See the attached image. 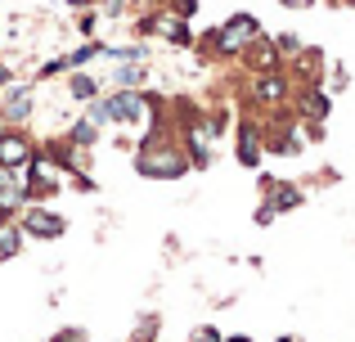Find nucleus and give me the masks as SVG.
I'll use <instances>...</instances> for the list:
<instances>
[{
  "instance_id": "obj_1",
  "label": "nucleus",
  "mask_w": 355,
  "mask_h": 342,
  "mask_svg": "<svg viewBox=\"0 0 355 342\" xmlns=\"http://www.w3.org/2000/svg\"><path fill=\"white\" fill-rule=\"evenodd\" d=\"M130 167H135L139 180H184V176H193L189 153H184L180 135L171 131V117L139 135V144L130 149Z\"/></svg>"
},
{
  "instance_id": "obj_2",
  "label": "nucleus",
  "mask_w": 355,
  "mask_h": 342,
  "mask_svg": "<svg viewBox=\"0 0 355 342\" xmlns=\"http://www.w3.org/2000/svg\"><path fill=\"white\" fill-rule=\"evenodd\" d=\"M257 36H266V32H261V23H257V14H234V18H225L207 41H211V50H216L220 59H239Z\"/></svg>"
},
{
  "instance_id": "obj_3",
  "label": "nucleus",
  "mask_w": 355,
  "mask_h": 342,
  "mask_svg": "<svg viewBox=\"0 0 355 342\" xmlns=\"http://www.w3.org/2000/svg\"><path fill=\"white\" fill-rule=\"evenodd\" d=\"M14 221H18V230H23V239H36V243H54V239H63L68 225H72V221L63 216V212H54L50 203H27Z\"/></svg>"
},
{
  "instance_id": "obj_4",
  "label": "nucleus",
  "mask_w": 355,
  "mask_h": 342,
  "mask_svg": "<svg viewBox=\"0 0 355 342\" xmlns=\"http://www.w3.org/2000/svg\"><path fill=\"white\" fill-rule=\"evenodd\" d=\"M311 194L302 189V180L293 176H261V203H266L275 216H288V212H302Z\"/></svg>"
},
{
  "instance_id": "obj_5",
  "label": "nucleus",
  "mask_w": 355,
  "mask_h": 342,
  "mask_svg": "<svg viewBox=\"0 0 355 342\" xmlns=\"http://www.w3.org/2000/svg\"><path fill=\"white\" fill-rule=\"evenodd\" d=\"M36 149H41V140H36L27 126H5L0 131V167L5 171H27L36 162Z\"/></svg>"
},
{
  "instance_id": "obj_6",
  "label": "nucleus",
  "mask_w": 355,
  "mask_h": 342,
  "mask_svg": "<svg viewBox=\"0 0 355 342\" xmlns=\"http://www.w3.org/2000/svg\"><path fill=\"white\" fill-rule=\"evenodd\" d=\"M293 95H297V86H293V77H288V68L261 72V77L252 81V99L266 104V108H288V104H293Z\"/></svg>"
},
{
  "instance_id": "obj_7",
  "label": "nucleus",
  "mask_w": 355,
  "mask_h": 342,
  "mask_svg": "<svg viewBox=\"0 0 355 342\" xmlns=\"http://www.w3.org/2000/svg\"><path fill=\"white\" fill-rule=\"evenodd\" d=\"M288 113H293L297 122H329L333 117V95L324 86H302L293 95V104H288Z\"/></svg>"
},
{
  "instance_id": "obj_8",
  "label": "nucleus",
  "mask_w": 355,
  "mask_h": 342,
  "mask_svg": "<svg viewBox=\"0 0 355 342\" xmlns=\"http://www.w3.org/2000/svg\"><path fill=\"white\" fill-rule=\"evenodd\" d=\"M234 158L243 162V167H252V171L266 162V135H261L257 117H243V122H239V131H234Z\"/></svg>"
},
{
  "instance_id": "obj_9",
  "label": "nucleus",
  "mask_w": 355,
  "mask_h": 342,
  "mask_svg": "<svg viewBox=\"0 0 355 342\" xmlns=\"http://www.w3.org/2000/svg\"><path fill=\"white\" fill-rule=\"evenodd\" d=\"M0 113H5V122L9 126H27L36 117V86L32 81H14V86L5 90V104H0Z\"/></svg>"
},
{
  "instance_id": "obj_10",
  "label": "nucleus",
  "mask_w": 355,
  "mask_h": 342,
  "mask_svg": "<svg viewBox=\"0 0 355 342\" xmlns=\"http://www.w3.org/2000/svg\"><path fill=\"white\" fill-rule=\"evenodd\" d=\"M243 59V68H252L261 77V72H275V68H284V59H279V50H275V41L270 36H257V41L248 45V50L239 54Z\"/></svg>"
},
{
  "instance_id": "obj_11",
  "label": "nucleus",
  "mask_w": 355,
  "mask_h": 342,
  "mask_svg": "<svg viewBox=\"0 0 355 342\" xmlns=\"http://www.w3.org/2000/svg\"><path fill=\"white\" fill-rule=\"evenodd\" d=\"M68 99L72 104H90V99H99V90H104V77H95V72H68Z\"/></svg>"
},
{
  "instance_id": "obj_12",
  "label": "nucleus",
  "mask_w": 355,
  "mask_h": 342,
  "mask_svg": "<svg viewBox=\"0 0 355 342\" xmlns=\"http://www.w3.org/2000/svg\"><path fill=\"white\" fill-rule=\"evenodd\" d=\"M23 230H18V221H0V266L5 262H14L18 253H23Z\"/></svg>"
},
{
  "instance_id": "obj_13",
  "label": "nucleus",
  "mask_w": 355,
  "mask_h": 342,
  "mask_svg": "<svg viewBox=\"0 0 355 342\" xmlns=\"http://www.w3.org/2000/svg\"><path fill=\"white\" fill-rule=\"evenodd\" d=\"M162 334V316L157 311H144V316L135 320V329H130V342H157Z\"/></svg>"
},
{
  "instance_id": "obj_14",
  "label": "nucleus",
  "mask_w": 355,
  "mask_h": 342,
  "mask_svg": "<svg viewBox=\"0 0 355 342\" xmlns=\"http://www.w3.org/2000/svg\"><path fill=\"white\" fill-rule=\"evenodd\" d=\"M270 41H275L279 59H293V54L302 50V36H293V32H279V36H270Z\"/></svg>"
},
{
  "instance_id": "obj_15",
  "label": "nucleus",
  "mask_w": 355,
  "mask_h": 342,
  "mask_svg": "<svg viewBox=\"0 0 355 342\" xmlns=\"http://www.w3.org/2000/svg\"><path fill=\"white\" fill-rule=\"evenodd\" d=\"M220 338H225V334H220L216 325H193L189 329V342H220Z\"/></svg>"
},
{
  "instance_id": "obj_16",
  "label": "nucleus",
  "mask_w": 355,
  "mask_h": 342,
  "mask_svg": "<svg viewBox=\"0 0 355 342\" xmlns=\"http://www.w3.org/2000/svg\"><path fill=\"white\" fill-rule=\"evenodd\" d=\"M50 342H90V334H86L81 325H63V329H59V334H54Z\"/></svg>"
},
{
  "instance_id": "obj_17",
  "label": "nucleus",
  "mask_w": 355,
  "mask_h": 342,
  "mask_svg": "<svg viewBox=\"0 0 355 342\" xmlns=\"http://www.w3.org/2000/svg\"><path fill=\"white\" fill-rule=\"evenodd\" d=\"M14 81H18V68H14L9 59H0V90H9Z\"/></svg>"
},
{
  "instance_id": "obj_18",
  "label": "nucleus",
  "mask_w": 355,
  "mask_h": 342,
  "mask_svg": "<svg viewBox=\"0 0 355 342\" xmlns=\"http://www.w3.org/2000/svg\"><path fill=\"white\" fill-rule=\"evenodd\" d=\"M252 221H257V225H261V230H266V225H275V221H279V216H275V212H270V207H266V203H257V212H252Z\"/></svg>"
},
{
  "instance_id": "obj_19",
  "label": "nucleus",
  "mask_w": 355,
  "mask_h": 342,
  "mask_svg": "<svg viewBox=\"0 0 355 342\" xmlns=\"http://www.w3.org/2000/svg\"><path fill=\"white\" fill-rule=\"evenodd\" d=\"M284 9H315V0H279Z\"/></svg>"
},
{
  "instance_id": "obj_20",
  "label": "nucleus",
  "mask_w": 355,
  "mask_h": 342,
  "mask_svg": "<svg viewBox=\"0 0 355 342\" xmlns=\"http://www.w3.org/2000/svg\"><path fill=\"white\" fill-rule=\"evenodd\" d=\"M72 9H99V0H68Z\"/></svg>"
},
{
  "instance_id": "obj_21",
  "label": "nucleus",
  "mask_w": 355,
  "mask_h": 342,
  "mask_svg": "<svg viewBox=\"0 0 355 342\" xmlns=\"http://www.w3.org/2000/svg\"><path fill=\"white\" fill-rule=\"evenodd\" d=\"M275 342H306V338H302V334H279Z\"/></svg>"
},
{
  "instance_id": "obj_22",
  "label": "nucleus",
  "mask_w": 355,
  "mask_h": 342,
  "mask_svg": "<svg viewBox=\"0 0 355 342\" xmlns=\"http://www.w3.org/2000/svg\"><path fill=\"white\" fill-rule=\"evenodd\" d=\"M220 342H252L248 334H230V338H220Z\"/></svg>"
},
{
  "instance_id": "obj_23",
  "label": "nucleus",
  "mask_w": 355,
  "mask_h": 342,
  "mask_svg": "<svg viewBox=\"0 0 355 342\" xmlns=\"http://www.w3.org/2000/svg\"><path fill=\"white\" fill-rule=\"evenodd\" d=\"M338 5H351V9H355V0H338Z\"/></svg>"
}]
</instances>
